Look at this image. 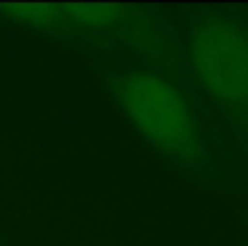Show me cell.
<instances>
[{
    "instance_id": "3",
    "label": "cell",
    "mask_w": 248,
    "mask_h": 246,
    "mask_svg": "<svg viewBox=\"0 0 248 246\" xmlns=\"http://www.w3.org/2000/svg\"><path fill=\"white\" fill-rule=\"evenodd\" d=\"M118 12L121 7H113V5H63V22L94 29V27H104L113 22Z\"/></svg>"
},
{
    "instance_id": "2",
    "label": "cell",
    "mask_w": 248,
    "mask_h": 246,
    "mask_svg": "<svg viewBox=\"0 0 248 246\" xmlns=\"http://www.w3.org/2000/svg\"><path fill=\"white\" fill-rule=\"evenodd\" d=\"M202 89L224 106H248V32L229 19L198 22L186 41Z\"/></svg>"
},
{
    "instance_id": "1",
    "label": "cell",
    "mask_w": 248,
    "mask_h": 246,
    "mask_svg": "<svg viewBox=\"0 0 248 246\" xmlns=\"http://www.w3.org/2000/svg\"><path fill=\"white\" fill-rule=\"evenodd\" d=\"M128 121L159 152L190 162L200 155V128L181 92L152 70H128L116 82Z\"/></svg>"
}]
</instances>
